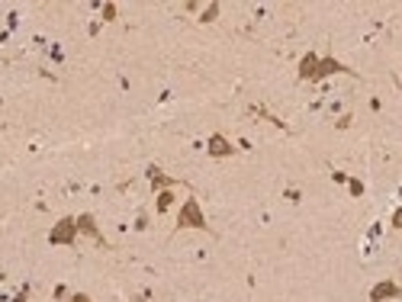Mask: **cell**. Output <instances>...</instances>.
Here are the masks:
<instances>
[{
    "mask_svg": "<svg viewBox=\"0 0 402 302\" xmlns=\"http://www.w3.org/2000/svg\"><path fill=\"white\" fill-rule=\"evenodd\" d=\"M177 225H180V228H187V225H190V228H209L206 219H203V212H199V203H196V199H187V203H183Z\"/></svg>",
    "mask_w": 402,
    "mask_h": 302,
    "instance_id": "6da1fadb",
    "label": "cell"
},
{
    "mask_svg": "<svg viewBox=\"0 0 402 302\" xmlns=\"http://www.w3.org/2000/svg\"><path fill=\"white\" fill-rule=\"evenodd\" d=\"M74 235H77V219H61L58 228H52L48 241H52V244H71Z\"/></svg>",
    "mask_w": 402,
    "mask_h": 302,
    "instance_id": "7a4b0ae2",
    "label": "cell"
},
{
    "mask_svg": "<svg viewBox=\"0 0 402 302\" xmlns=\"http://www.w3.org/2000/svg\"><path fill=\"white\" fill-rule=\"evenodd\" d=\"M335 71H344V74H357V71H351V68L338 65V61L325 58V61H319V68H316V77H312V81H319V77H325V74H335Z\"/></svg>",
    "mask_w": 402,
    "mask_h": 302,
    "instance_id": "3957f363",
    "label": "cell"
},
{
    "mask_svg": "<svg viewBox=\"0 0 402 302\" xmlns=\"http://www.w3.org/2000/svg\"><path fill=\"white\" fill-rule=\"evenodd\" d=\"M209 151H213L216 158H225V155H232V145L222 135H213V138H209Z\"/></svg>",
    "mask_w": 402,
    "mask_h": 302,
    "instance_id": "277c9868",
    "label": "cell"
},
{
    "mask_svg": "<svg viewBox=\"0 0 402 302\" xmlns=\"http://www.w3.org/2000/svg\"><path fill=\"white\" fill-rule=\"evenodd\" d=\"M386 296L396 299V296H399V286H392V283H380V286L370 292V299H373V302H380V299H386Z\"/></svg>",
    "mask_w": 402,
    "mask_h": 302,
    "instance_id": "5b68a950",
    "label": "cell"
},
{
    "mask_svg": "<svg viewBox=\"0 0 402 302\" xmlns=\"http://www.w3.org/2000/svg\"><path fill=\"white\" fill-rule=\"evenodd\" d=\"M77 232H87L90 238H97V241H103V238H100V232L93 228V219H90V216H81V219H77Z\"/></svg>",
    "mask_w": 402,
    "mask_h": 302,
    "instance_id": "8992f818",
    "label": "cell"
},
{
    "mask_svg": "<svg viewBox=\"0 0 402 302\" xmlns=\"http://www.w3.org/2000/svg\"><path fill=\"white\" fill-rule=\"evenodd\" d=\"M216 13H219V7H216V4H213V7H209V10H206L203 16H199V20H203V23H209V20H213V16H216Z\"/></svg>",
    "mask_w": 402,
    "mask_h": 302,
    "instance_id": "52a82bcc",
    "label": "cell"
},
{
    "mask_svg": "<svg viewBox=\"0 0 402 302\" xmlns=\"http://www.w3.org/2000/svg\"><path fill=\"white\" fill-rule=\"evenodd\" d=\"M171 206V193H161V199H158V209L164 212V209H168Z\"/></svg>",
    "mask_w": 402,
    "mask_h": 302,
    "instance_id": "ba28073f",
    "label": "cell"
},
{
    "mask_svg": "<svg viewBox=\"0 0 402 302\" xmlns=\"http://www.w3.org/2000/svg\"><path fill=\"white\" fill-rule=\"evenodd\" d=\"M392 228H402V209L396 212V216H392Z\"/></svg>",
    "mask_w": 402,
    "mask_h": 302,
    "instance_id": "9c48e42d",
    "label": "cell"
},
{
    "mask_svg": "<svg viewBox=\"0 0 402 302\" xmlns=\"http://www.w3.org/2000/svg\"><path fill=\"white\" fill-rule=\"evenodd\" d=\"M71 302H90L87 296H81V292H77V296H71Z\"/></svg>",
    "mask_w": 402,
    "mask_h": 302,
    "instance_id": "30bf717a",
    "label": "cell"
}]
</instances>
